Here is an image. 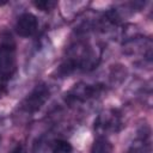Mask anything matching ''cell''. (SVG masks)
<instances>
[{
    "label": "cell",
    "mask_w": 153,
    "mask_h": 153,
    "mask_svg": "<svg viewBox=\"0 0 153 153\" xmlns=\"http://www.w3.org/2000/svg\"><path fill=\"white\" fill-rule=\"evenodd\" d=\"M16 72V43L10 33L0 38V81L6 82Z\"/></svg>",
    "instance_id": "obj_1"
},
{
    "label": "cell",
    "mask_w": 153,
    "mask_h": 153,
    "mask_svg": "<svg viewBox=\"0 0 153 153\" xmlns=\"http://www.w3.org/2000/svg\"><path fill=\"white\" fill-rule=\"evenodd\" d=\"M49 88L42 84V85H37L30 94H27V97L24 99V102L22 103V109L25 110L26 112H35L38 109H41V106L48 100L49 98Z\"/></svg>",
    "instance_id": "obj_2"
},
{
    "label": "cell",
    "mask_w": 153,
    "mask_h": 153,
    "mask_svg": "<svg viewBox=\"0 0 153 153\" xmlns=\"http://www.w3.org/2000/svg\"><path fill=\"white\" fill-rule=\"evenodd\" d=\"M38 27V22L36 16L32 13H23L17 23H16V32L22 37H30L32 36Z\"/></svg>",
    "instance_id": "obj_3"
},
{
    "label": "cell",
    "mask_w": 153,
    "mask_h": 153,
    "mask_svg": "<svg viewBox=\"0 0 153 153\" xmlns=\"http://www.w3.org/2000/svg\"><path fill=\"white\" fill-rule=\"evenodd\" d=\"M112 145L105 136H98L92 146H91V153H111Z\"/></svg>",
    "instance_id": "obj_4"
},
{
    "label": "cell",
    "mask_w": 153,
    "mask_h": 153,
    "mask_svg": "<svg viewBox=\"0 0 153 153\" xmlns=\"http://www.w3.org/2000/svg\"><path fill=\"white\" fill-rule=\"evenodd\" d=\"M72 152H73L72 145L65 140H57L53 148V153H72Z\"/></svg>",
    "instance_id": "obj_5"
},
{
    "label": "cell",
    "mask_w": 153,
    "mask_h": 153,
    "mask_svg": "<svg viewBox=\"0 0 153 153\" xmlns=\"http://www.w3.org/2000/svg\"><path fill=\"white\" fill-rule=\"evenodd\" d=\"M35 7H37L41 11H50L56 6V1L53 0H37L32 2Z\"/></svg>",
    "instance_id": "obj_6"
},
{
    "label": "cell",
    "mask_w": 153,
    "mask_h": 153,
    "mask_svg": "<svg viewBox=\"0 0 153 153\" xmlns=\"http://www.w3.org/2000/svg\"><path fill=\"white\" fill-rule=\"evenodd\" d=\"M2 88H4V82L0 81V96H1V93H2Z\"/></svg>",
    "instance_id": "obj_7"
},
{
    "label": "cell",
    "mask_w": 153,
    "mask_h": 153,
    "mask_svg": "<svg viewBox=\"0 0 153 153\" xmlns=\"http://www.w3.org/2000/svg\"><path fill=\"white\" fill-rule=\"evenodd\" d=\"M7 1H0V6H2V5H5Z\"/></svg>",
    "instance_id": "obj_8"
}]
</instances>
